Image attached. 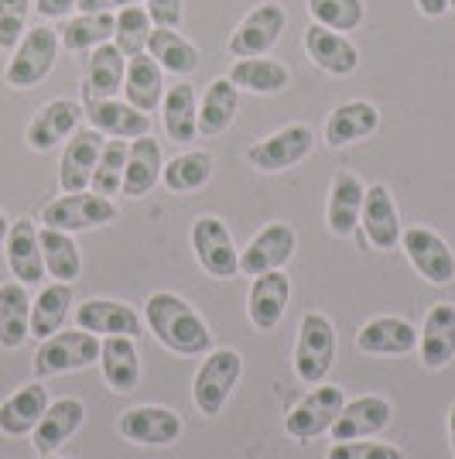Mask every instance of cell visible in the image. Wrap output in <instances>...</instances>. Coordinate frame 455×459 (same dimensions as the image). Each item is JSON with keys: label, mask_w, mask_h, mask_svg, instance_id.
<instances>
[{"label": "cell", "mask_w": 455, "mask_h": 459, "mask_svg": "<svg viewBox=\"0 0 455 459\" xmlns=\"http://www.w3.org/2000/svg\"><path fill=\"white\" fill-rule=\"evenodd\" d=\"M4 247H7V268L14 274V281H21V285H39L41 278H45L39 227H35L31 220L11 223Z\"/></svg>", "instance_id": "obj_20"}, {"label": "cell", "mask_w": 455, "mask_h": 459, "mask_svg": "<svg viewBox=\"0 0 455 459\" xmlns=\"http://www.w3.org/2000/svg\"><path fill=\"white\" fill-rule=\"evenodd\" d=\"M244 374V357L236 350H212L199 374H195V384H192V402L202 415H219L223 404L229 402L233 387Z\"/></svg>", "instance_id": "obj_2"}, {"label": "cell", "mask_w": 455, "mask_h": 459, "mask_svg": "<svg viewBox=\"0 0 455 459\" xmlns=\"http://www.w3.org/2000/svg\"><path fill=\"white\" fill-rule=\"evenodd\" d=\"M295 247H298L295 227L291 223H270L240 250V274L261 278L267 271H281L295 257Z\"/></svg>", "instance_id": "obj_10"}, {"label": "cell", "mask_w": 455, "mask_h": 459, "mask_svg": "<svg viewBox=\"0 0 455 459\" xmlns=\"http://www.w3.org/2000/svg\"><path fill=\"white\" fill-rule=\"evenodd\" d=\"M99 367H103V377L107 384L127 394L141 381V353L131 336H107L99 343Z\"/></svg>", "instance_id": "obj_29"}, {"label": "cell", "mask_w": 455, "mask_h": 459, "mask_svg": "<svg viewBox=\"0 0 455 459\" xmlns=\"http://www.w3.org/2000/svg\"><path fill=\"white\" fill-rule=\"evenodd\" d=\"M124 76H127L124 52L110 41L96 45L90 69H86V100H114L124 90Z\"/></svg>", "instance_id": "obj_31"}, {"label": "cell", "mask_w": 455, "mask_h": 459, "mask_svg": "<svg viewBox=\"0 0 455 459\" xmlns=\"http://www.w3.org/2000/svg\"><path fill=\"white\" fill-rule=\"evenodd\" d=\"M124 169H127V141L124 137H114V141H107L103 144V152H99V161H96L93 169V192L96 195H116V192H124Z\"/></svg>", "instance_id": "obj_42"}, {"label": "cell", "mask_w": 455, "mask_h": 459, "mask_svg": "<svg viewBox=\"0 0 455 459\" xmlns=\"http://www.w3.org/2000/svg\"><path fill=\"white\" fill-rule=\"evenodd\" d=\"M236 110H240L236 86H233L229 79L209 82L206 96H202V107H199V134H206V137L223 134L229 124L236 120Z\"/></svg>", "instance_id": "obj_37"}, {"label": "cell", "mask_w": 455, "mask_h": 459, "mask_svg": "<svg viewBox=\"0 0 455 459\" xmlns=\"http://www.w3.org/2000/svg\"><path fill=\"white\" fill-rule=\"evenodd\" d=\"M58 35L52 28H28L24 39L18 41L14 48V58L7 62V82L14 90H31L39 86L41 79L48 76L56 69V58H58Z\"/></svg>", "instance_id": "obj_5"}, {"label": "cell", "mask_w": 455, "mask_h": 459, "mask_svg": "<svg viewBox=\"0 0 455 459\" xmlns=\"http://www.w3.org/2000/svg\"><path fill=\"white\" fill-rule=\"evenodd\" d=\"M39 240H41V261H45V271L56 278V281H65L73 285L82 271V257H79V247L73 240V233L56 227H45L39 230Z\"/></svg>", "instance_id": "obj_36"}, {"label": "cell", "mask_w": 455, "mask_h": 459, "mask_svg": "<svg viewBox=\"0 0 455 459\" xmlns=\"http://www.w3.org/2000/svg\"><path fill=\"white\" fill-rule=\"evenodd\" d=\"M421 364L428 370H442L455 357V306L442 302L425 316V325L417 333Z\"/></svg>", "instance_id": "obj_22"}, {"label": "cell", "mask_w": 455, "mask_h": 459, "mask_svg": "<svg viewBox=\"0 0 455 459\" xmlns=\"http://www.w3.org/2000/svg\"><path fill=\"white\" fill-rule=\"evenodd\" d=\"M86 117L99 134L110 137H144L151 131V120L148 114H141L131 103H120V100H86Z\"/></svg>", "instance_id": "obj_28"}, {"label": "cell", "mask_w": 455, "mask_h": 459, "mask_svg": "<svg viewBox=\"0 0 455 459\" xmlns=\"http://www.w3.org/2000/svg\"><path fill=\"white\" fill-rule=\"evenodd\" d=\"M39 459H58V456H39Z\"/></svg>", "instance_id": "obj_53"}, {"label": "cell", "mask_w": 455, "mask_h": 459, "mask_svg": "<svg viewBox=\"0 0 455 459\" xmlns=\"http://www.w3.org/2000/svg\"><path fill=\"white\" fill-rule=\"evenodd\" d=\"M400 247L408 254V261L415 264V271L432 281V285H449L455 278V254L449 244L438 237L435 230L428 227H411L400 233Z\"/></svg>", "instance_id": "obj_11"}, {"label": "cell", "mask_w": 455, "mask_h": 459, "mask_svg": "<svg viewBox=\"0 0 455 459\" xmlns=\"http://www.w3.org/2000/svg\"><path fill=\"white\" fill-rule=\"evenodd\" d=\"M7 230H11V223H7V216H4V212H0V244H4V240H7Z\"/></svg>", "instance_id": "obj_52"}, {"label": "cell", "mask_w": 455, "mask_h": 459, "mask_svg": "<svg viewBox=\"0 0 455 459\" xmlns=\"http://www.w3.org/2000/svg\"><path fill=\"white\" fill-rule=\"evenodd\" d=\"M144 316H148V325L158 336V343L168 346L171 353H182V357H202V353H209V346H212L209 325L175 291H154L151 299H148V306H144Z\"/></svg>", "instance_id": "obj_1"}, {"label": "cell", "mask_w": 455, "mask_h": 459, "mask_svg": "<svg viewBox=\"0 0 455 459\" xmlns=\"http://www.w3.org/2000/svg\"><path fill=\"white\" fill-rule=\"evenodd\" d=\"M45 408H48V387H41V384L21 387L18 394H11L7 402L0 404V432L14 436V439L35 432V425L41 421Z\"/></svg>", "instance_id": "obj_30"}, {"label": "cell", "mask_w": 455, "mask_h": 459, "mask_svg": "<svg viewBox=\"0 0 455 459\" xmlns=\"http://www.w3.org/2000/svg\"><path fill=\"white\" fill-rule=\"evenodd\" d=\"M148 48H151L154 62H158L161 69L175 73V76H189V73L199 69V52H195V45L182 39L175 28H158V31H151Z\"/></svg>", "instance_id": "obj_38"}, {"label": "cell", "mask_w": 455, "mask_h": 459, "mask_svg": "<svg viewBox=\"0 0 455 459\" xmlns=\"http://www.w3.org/2000/svg\"><path fill=\"white\" fill-rule=\"evenodd\" d=\"M133 4H141V0H79L76 7L82 11V14H114L116 7L124 11V7H133Z\"/></svg>", "instance_id": "obj_48"}, {"label": "cell", "mask_w": 455, "mask_h": 459, "mask_svg": "<svg viewBox=\"0 0 455 459\" xmlns=\"http://www.w3.org/2000/svg\"><path fill=\"white\" fill-rule=\"evenodd\" d=\"M69 312H73V285H65V281L45 285L39 299L31 302V336L35 340L56 336L62 323L69 319Z\"/></svg>", "instance_id": "obj_35"}, {"label": "cell", "mask_w": 455, "mask_h": 459, "mask_svg": "<svg viewBox=\"0 0 455 459\" xmlns=\"http://www.w3.org/2000/svg\"><path fill=\"white\" fill-rule=\"evenodd\" d=\"M380 127V110L366 100H353L336 107L325 120V144L329 148H346L356 144L363 137H370Z\"/></svg>", "instance_id": "obj_24"}, {"label": "cell", "mask_w": 455, "mask_h": 459, "mask_svg": "<svg viewBox=\"0 0 455 459\" xmlns=\"http://www.w3.org/2000/svg\"><path fill=\"white\" fill-rule=\"evenodd\" d=\"M312 144H315L312 127L308 124H291V127H281L278 134L250 144L247 161L257 172H285V169H291V165H298V161L308 158Z\"/></svg>", "instance_id": "obj_8"}, {"label": "cell", "mask_w": 455, "mask_h": 459, "mask_svg": "<svg viewBox=\"0 0 455 459\" xmlns=\"http://www.w3.org/2000/svg\"><path fill=\"white\" fill-rule=\"evenodd\" d=\"M76 325L93 336H141V316L114 299H90L76 308Z\"/></svg>", "instance_id": "obj_17"}, {"label": "cell", "mask_w": 455, "mask_h": 459, "mask_svg": "<svg viewBox=\"0 0 455 459\" xmlns=\"http://www.w3.org/2000/svg\"><path fill=\"white\" fill-rule=\"evenodd\" d=\"M229 82L240 86V90H250V93H264L274 96L291 86V73H288L281 62L274 58H240L233 69H229Z\"/></svg>", "instance_id": "obj_34"}, {"label": "cell", "mask_w": 455, "mask_h": 459, "mask_svg": "<svg viewBox=\"0 0 455 459\" xmlns=\"http://www.w3.org/2000/svg\"><path fill=\"white\" fill-rule=\"evenodd\" d=\"M325 459H404L398 446H387V442H336L329 449Z\"/></svg>", "instance_id": "obj_46"}, {"label": "cell", "mask_w": 455, "mask_h": 459, "mask_svg": "<svg viewBox=\"0 0 455 459\" xmlns=\"http://www.w3.org/2000/svg\"><path fill=\"white\" fill-rule=\"evenodd\" d=\"M82 421H86V408L76 398H62V402L48 404L41 421L35 425V449H39V456H52L58 446H65V439L76 436Z\"/></svg>", "instance_id": "obj_27"}, {"label": "cell", "mask_w": 455, "mask_h": 459, "mask_svg": "<svg viewBox=\"0 0 455 459\" xmlns=\"http://www.w3.org/2000/svg\"><path fill=\"white\" fill-rule=\"evenodd\" d=\"M114 45L124 52V56H141L148 48V39H151V14L144 7H124L116 14V31H114Z\"/></svg>", "instance_id": "obj_43"}, {"label": "cell", "mask_w": 455, "mask_h": 459, "mask_svg": "<svg viewBox=\"0 0 455 459\" xmlns=\"http://www.w3.org/2000/svg\"><path fill=\"white\" fill-rule=\"evenodd\" d=\"M116 31V18L114 14H79L73 18L65 28H62V45L69 48V52H82V48H96V45H103V41H110Z\"/></svg>", "instance_id": "obj_41"}, {"label": "cell", "mask_w": 455, "mask_h": 459, "mask_svg": "<svg viewBox=\"0 0 455 459\" xmlns=\"http://www.w3.org/2000/svg\"><path fill=\"white\" fill-rule=\"evenodd\" d=\"M76 4L79 0H39V4H35V11H39L41 18H65Z\"/></svg>", "instance_id": "obj_49"}, {"label": "cell", "mask_w": 455, "mask_h": 459, "mask_svg": "<svg viewBox=\"0 0 455 459\" xmlns=\"http://www.w3.org/2000/svg\"><path fill=\"white\" fill-rule=\"evenodd\" d=\"M356 346L363 353L404 357L417 346V329L408 319H398V316H380V319H370L356 333Z\"/></svg>", "instance_id": "obj_23"}, {"label": "cell", "mask_w": 455, "mask_h": 459, "mask_svg": "<svg viewBox=\"0 0 455 459\" xmlns=\"http://www.w3.org/2000/svg\"><path fill=\"white\" fill-rule=\"evenodd\" d=\"M103 134L96 127L86 131H73V141L62 152V165H58V186L62 192H86L93 182V169L103 152Z\"/></svg>", "instance_id": "obj_14"}, {"label": "cell", "mask_w": 455, "mask_h": 459, "mask_svg": "<svg viewBox=\"0 0 455 459\" xmlns=\"http://www.w3.org/2000/svg\"><path fill=\"white\" fill-rule=\"evenodd\" d=\"M79 117H82V107L73 103V100H52V103H45L39 114H35V120L28 124V131H24L28 148L31 152L56 148L58 141H65V137L76 131Z\"/></svg>", "instance_id": "obj_21"}, {"label": "cell", "mask_w": 455, "mask_h": 459, "mask_svg": "<svg viewBox=\"0 0 455 459\" xmlns=\"http://www.w3.org/2000/svg\"><path fill=\"white\" fill-rule=\"evenodd\" d=\"M342 404H346L342 387H325V384H315L302 402L291 408V415L285 419L288 436L308 442V439H315V436H322V432H329V429H332V421L339 419Z\"/></svg>", "instance_id": "obj_7"}, {"label": "cell", "mask_w": 455, "mask_h": 459, "mask_svg": "<svg viewBox=\"0 0 455 459\" xmlns=\"http://www.w3.org/2000/svg\"><path fill=\"white\" fill-rule=\"evenodd\" d=\"M417 11H421L425 18H442V14L449 11V0H417Z\"/></svg>", "instance_id": "obj_50"}, {"label": "cell", "mask_w": 455, "mask_h": 459, "mask_svg": "<svg viewBox=\"0 0 455 459\" xmlns=\"http://www.w3.org/2000/svg\"><path fill=\"white\" fill-rule=\"evenodd\" d=\"M363 195H366V186L353 172H336L332 178V189H329V210H325V223L336 237H349L356 223H360L363 212Z\"/></svg>", "instance_id": "obj_26"}, {"label": "cell", "mask_w": 455, "mask_h": 459, "mask_svg": "<svg viewBox=\"0 0 455 459\" xmlns=\"http://www.w3.org/2000/svg\"><path fill=\"white\" fill-rule=\"evenodd\" d=\"M120 432L137 446H171L182 436V419L161 404H141L120 415Z\"/></svg>", "instance_id": "obj_15"}, {"label": "cell", "mask_w": 455, "mask_h": 459, "mask_svg": "<svg viewBox=\"0 0 455 459\" xmlns=\"http://www.w3.org/2000/svg\"><path fill=\"white\" fill-rule=\"evenodd\" d=\"M360 223L366 240L377 250H394L400 244V220L398 206H394V195L387 186H370L363 195V212Z\"/></svg>", "instance_id": "obj_19"}, {"label": "cell", "mask_w": 455, "mask_h": 459, "mask_svg": "<svg viewBox=\"0 0 455 459\" xmlns=\"http://www.w3.org/2000/svg\"><path fill=\"white\" fill-rule=\"evenodd\" d=\"M161 110H165V131L171 141H192L199 134V107H195V90L178 82L171 86L165 100H161Z\"/></svg>", "instance_id": "obj_39"}, {"label": "cell", "mask_w": 455, "mask_h": 459, "mask_svg": "<svg viewBox=\"0 0 455 459\" xmlns=\"http://www.w3.org/2000/svg\"><path fill=\"white\" fill-rule=\"evenodd\" d=\"M391 402L380 398V394H363V398H353V402L342 404L339 419L332 421V439L336 442H353V439H370L383 432L391 425Z\"/></svg>", "instance_id": "obj_13"}, {"label": "cell", "mask_w": 455, "mask_h": 459, "mask_svg": "<svg viewBox=\"0 0 455 459\" xmlns=\"http://www.w3.org/2000/svg\"><path fill=\"white\" fill-rule=\"evenodd\" d=\"M305 52L308 58L329 73V76H349V73H356V65H360V52H356V45L339 35V31H329L322 24H312L308 31H305Z\"/></svg>", "instance_id": "obj_18"}, {"label": "cell", "mask_w": 455, "mask_h": 459, "mask_svg": "<svg viewBox=\"0 0 455 459\" xmlns=\"http://www.w3.org/2000/svg\"><path fill=\"white\" fill-rule=\"evenodd\" d=\"M144 11L151 14V24H158V28H178L182 24V11H185V0H148Z\"/></svg>", "instance_id": "obj_47"}, {"label": "cell", "mask_w": 455, "mask_h": 459, "mask_svg": "<svg viewBox=\"0 0 455 459\" xmlns=\"http://www.w3.org/2000/svg\"><path fill=\"white\" fill-rule=\"evenodd\" d=\"M124 90H127V103L137 107L141 114H151L154 107H161L165 100V79H161V65L151 56H133L127 62V76H124Z\"/></svg>", "instance_id": "obj_33"}, {"label": "cell", "mask_w": 455, "mask_h": 459, "mask_svg": "<svg viewBox=\"0 0 455 459\" xmlns=\"http://www.w3.org/2000/svg\"><path fill=\"white\" fill-rule=\"evenodd\" d=\"M99 360V336L86 333V329H73L41 340L39 353H35V374L39 377H58L69 370H82Z\"/></svg>", "instance_id": "obj_4"}, {"label": "cell", "mask_w": 455, "mask_h": 459, "mask_svg": "<svg viewBox=\"0 0 455 459\" xmlns=\"http://www.w3.org/2000/svg\"><path fill=\"white\" fill-rule=\"evenodd\" d=\"M336 360V329L322 312H305L295 346V370L305 384H322Z\"/></svg>", "instance_id": "obj_3"}, {"label": "cell", "mask_w": 455, "mask_h": 459, "mask_svg": "<svg viewBox=\"0 0 455 459\" xmlns=\"http://www.w3.org/2000/svg\"><path fill=\"white\" fill-rule=\"evenodd\" d=\"M161 144L154 137H133V144L127 148V169H124V195L127 199H141L161 182Z\"/></svg>", "instance_id": "obj_25"}, {"label": "cell", "mask_w": 455, "mask_h": 459, "mask_svg": "<svg viewBox=\"0 0 455 459\" xmlns=\"http://www.w3.org/2000/svg\"><path fill=\"white\" fill-rule=\"evenodd\" d=\"M449 7H455V0H449Z\"/></svg>", "instance_id": "obj_54"}, {"label": "cell", "mask_w": 455, "mask_h": 459, "mask_svg": "<svg viewBox=\"0 0 455 459\" xmlns=\"http://www.w3.org/2000/svg\"><path fill=\"white\" fill-rule=\"evenodd\" d=\"M212 165L216 161L209 152H185L161 169V182L168 192H195L212 178Z\"/></svg>", "instance_id": "obj_40"}, {"label": "cell", "mask_w": 455, "mask_h": 459, "mask_svg": "<svg viewBox=\"0 0 455 459\" xmlns=\"http://www.w3.org/2000/svg\"><path fill=\"white\" fill-rule=\"evenodd\" d=\"M288 299H291V278L288 274L267 271L261 278H253L247 299V316L250 323H253V329H261V333L278 329V323L285 319Z\"/></svg>", "instance_id": "obj_16"}, {"label": "cell", "mask_w": 455, "mask_h": 459, "mask_svg": "<svg viewBox=\"0 0 455 459\" xmlns=\"http://www.w3.org/2000/svg\"><path fill=\"white\" fill-rule=\"evenodd\" d=\"M31 336V299L28 285L7 281L0 285V346L18 350Z\"/></svg>", "instance_id": "obj_32"}, {"label": "cell", "mask_w": 455, "mask_h": 459, "mask_svg": "<svg viewBox=\"0 0 455 459\" xmlns=\"http://www.w3.org/2000/svg\"><path fill=\"white\" fill-rule=\"evenodd\" d=\"M31 0H0V48H18L28 31Z\"/></svg>", "instance_id": "obj_45"}, {"label": "cell", "mask_w": 455, "mask_h": 459, "mask_svg": "<svg viewBox=\"0 0 455 459\" xmlns=\"http://www.w3.org/2000/svg\"><path fill=\"white\" fill-rule=\"evenodd\" d=\"M449 442H452V456H455V404L449 408Z\"/></svg>", "instance_id": "obj_51"}, {"label": "cell", "mask_w": 455, "mask_h": 459, "mask_svg": "<svg viewBox=\"0 0 455 459\" xmlns=\"http://www.w3.org/2000/svg\"><path fill=\"white\" fill-rule=\"evenodd\" d=\"M45 227L65 230V233H79V230H93L107 227L116 220L114 199L107 195H96V192H65L52 199L45 210H41Z\"/></svg>", "instance_id": "obj_6"}, {"label": "cell", "mask_w": 455, "mask_h": 459, "mask_svg": "<svg viewBox=\"0 0 455 459\" xmlns=\"http://www.w3.org/2000/svg\"><path fill=\"white\" fill-rule=\"evenodd\" d=\"M308 14L329 31H356L363 24V0H308Z\"/></svg>", "instance_id": "obj_44"}, {"label": "cell", "mask_w": 455, "mask_h": 459, "mask_svg": "<svg viewBox=\"0 0 455 459\" xmlns=\"http://www.w3.org/2000/svg\"><path fill=\"white\" fill-rule=\"evenodd\" d=\"M192 250H195V261L202 264V271H209L212 278H233L240 271L236 244H233L227 223L219 216H199L195 220V227H192Z\"/></svg>", "instance_id": "obj_9"}, {"label": "cell", "mask_w": 455, "mask_h": 459, "mask_svg": "<svg viewBox=\"0 0 455 459\" xmlns=\"http://www.w3.org/2000/svg\"><path fill=\"white\" fill-rule=\"evenodd\" d=\"M285 7L281 4H261V7H253L247 18L240 21V28L233 31V39H229V56L236 58H257V56H267L278 39H281V31H285Z\"/></svg>", "instance_id": "obj_12"}]
</instances>
